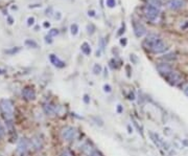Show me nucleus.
<instances>
[{"label": "nucleus", "instance_id": "nucleus-1", "mask_svg": "<svg viewBox=\"0 0 188 156\" xmlns=\"http://www.w3.org/2000/svg\"><path fill=\"white\" fill-rule=\"evenodd\" d=\"M0 109H1L2 115L4 117V120L9 127H12L13 119H14V106L11 100L3 98L0 102Z\"/></svg>", "mask_w": 188, "mask_h": 156}, {"label": "nucleus", "instance_id": "nucleus-2", "mask_svg": "<svg viewBox=\"0 0 188 156\" xmlns=\"http://www.w3.org/2000/svg\"><path fill=\"white\" fill-rule=\"evenodd\" d=\"M143 12H144L145 17L147 18L148 20L154 21L155 19H156L159 16L160 11H159L158 7H155V6H153V5L147 4V5H145V6H144V9H143Z\"/></svg>", "mask_w": 188, "mask_h": 156}, {"label": "nucleus", "instance_id": "nucleus-3", "mask_svg": "<svg viewBox=\"0 0 188 156\" xmlns=\"http://www.w3.org/2000/svg\"><path fill=\"white\" fill-rule=\"evenodd\" d=\"M75 135H76V129L73 127H70V126H67V127L63 128L62 130V136L65 141H73L75 138Z\"/></svg>", "mask_w": 188, "mask_h": 156}, {"label": "nucleus", "instance_id": "nucleus-4", "mask_svg": "<svg viewBox=\"0 0 188 156\" xmlns=\"http://www.w3.org/2000/svg\"><path fill=\"white\" fill-rule=\"evenodd\" d=\"M159 39H160L159 35L154 34V32H152V34H148L147 36H146L145 39H144V41H143V43H142L143 47L150 50V49L152 48V46H153Z\"/></svg>", "mask_w": 188, "mask_h": 156}, {"label": "nucleus", "instance_id": "nucleus-5", "mask_svg": "<svg viewBox=\"0 0 188 156\" xmlns=\"http://www.w3.org/2000/svg\"><path fill=\"white\" fill-rule=\"evenodd\" d=\"M164 78L166 79V81L169 83L170 85H173V86H176V85H179L180 83L182 82V76L180 73H178L177 72H170L169 73H167L166 76H164Z\"/></svg>", "mask_w": 188, "mask_h": 156}, {"label": "nucleus", "instance_id": "nucleus-6", "mask_svg": "<svg viewBox=\"0 0 188 156\" xmlns=\"http://www.w3.org/2000/svg\"><path fill=\"white\" fill-rule=\"evenodd\" d=\"M29 147V141L27 138H21L18 143L17 151L20 154V156H25Z\"/></svg>", "mask_w": 188, "mask_h": 156}, {"label": "nucleus", "instance_id": "nucleus-7", "mask_svg": "<svg viewBox=\"0 0 188 156\" xmlns=\"http://www.w3.org/2000/svg\"><path fill=\"white\" fill-rule=\"evenodd\" d=\"M166 49H167L166 44H165L161 39H159L153 46H152V48L150 50L154 54H161V53H164Z\"/></svg>", "mask_w": 188, "mask_h": 156}, {"label": "nucleus", "instance_id": "nucleus-8", "mask_svg": "<svg viewBox=\"0 0 188 156\" xmlns=\"http://www.w3.org/2000/svg\"><path fill=\"white\" fill-rule=\"evenodd\" d=\"M22 97L25 98L26 101H34L36 98V91L32 87L26 86L22 90Z\"/></svg>", "mask_w": 188, "mask_h": 156}, {"label": "nucleus", "instance_id": "nucleus-9", "mask_svg": "<svg viewBox=\"0 0 188 156\" xmlns=\"http://www.w3.org/2000/svg\"><path fill=\"white\" fill-rule=\"evenodd\" d=\"M185 0H169L167 2V7L169 10H173V11H177V10H180L185 5Z\"/></svg>", "mask_w": 188, "mask_h": 156}, {"label": "nucleus", "instance_id": "nucleus-10", "mask_svg": "<svg viewBox=\"0 0 188 156\" xmlns=\"http://www.w3.org/2000/svg\"><path fill=\"white\" fill-rule=\"evenodd\" d=\"M157 70L160 72V75L164 76L170 72H173V68H171L170 65L167 64V63H161V64H159L158 66H157Z\"/></svg>", "mask_w": 188, "mask_h": 156}, {"label": "nucleus", "instance_id": "nucleus-11", "mask_svg": "<svg viewBox=\"0 0 188 156\" xmlns=\"http://www.w3.org/2000/svg\"><path fill=\"white\" fill-rule=\"evenodd\" d=\"M134 32H135V36L137 38H140L146 32V29L141 23L134 22Z\"/></svg>", "mask_w": 188, "mask_h": 156}, {"label": "nucleus", "instance_id": "nucleus-12", "mask_svg": "<svg viewBox=\"0 0 188 156\" xmlns=\"http://www.w3.org/2000/svg\"><path fill=\"white\" fill-rule=\"evenodd\" d=\"M49 60H50V62H51L52 64H53L56 67H58V68H63V67H65V62H63L62 60H60V59L56 56V54H49Z\"/></svg>", "mask_w": 188, "mask_h": 156}, {"label": "nucleus", "instance_id": "nucleus-13", "mask_svg": "<svg viewBox=\"0 0 188 156\" xmlns=\"http://www.w3.org/2000/svg\"><path fill=\"white\" fill-rule=\"evenodd\" d=\"M43 110L47 114V115H50V116L53 115V114H56V112H57L56 106H53L50 103L44 104V105H43Z\"/></svg>", "mask_w": 188, "mask_h": 156}, {"label": "nucleus", "instance_id": "nucleus-14", "mask_svg": "<svg viewBox=\"0 0 188 156\" xmlns=\"http://www.w3.org/2000/svg\"><path fill=\"white\" fill-rule=\"evenodd\" d=\"M30 144L34 146L36 150H41L43 148V141L39 137V136H35V137H32V141H30Z\"/></svg>", "mask_w": 188, "mask_h": 156}, {"label": "nucleus", "instance_id": "nucleus-15", "mask_svg": "<svg viewBox=\"0 0 188 156\" xmlns=\"http://www.w3.org/2000/svg\"><path fill=\"white\" fill-rule=\"evenodd\" d=\"M81 49H82L83 53L86 54V56H89V54H91V47H90V45L88 44L87 42L83 43L82 46H81Z\"/></svg>", "mask_w": 188, "mask_h": 156}, {"label": "nucleus", "instance_id": "nucleus-16", "mask_svg": "<svg viewBox=\"0 0 188 156\" xmlns=\"http://www.w3.org/2000/svg\"><path fill=\"white\" fill-rule=\"evenodd\" d=\"M25 45L27 46V47H32V48H37L38 47V44L37 42L32 39H27L25 40Z\"/></svg>", "mask_w": 188, "mask_h": 156}, {"label": "nucleus", "instance_id": "nucleus-17", "mask_svg": "<svg viewBox=\"0 0 188 156\" xmlns=\"http://www.w3.org/2000/svg\"><path fill=\"white\" fill-rule=\"evenodd\" d=\"M163 60H166V61H173V60H176L177 59V56H176V54H173V53H170V54H165L164 57L162 58Z\"/></svg>", "mask_w": 188, "mask_h": 156}, {"label": "nucleus", "instance_id": "nucleus-18", "mask_svg": "<svg viewBox=\"0 0 188 156\" xmlns=\"http://www.w3.org/2000/svg\"><path fill=\"white\" fill-rule=\"evenodd\" d=\"M148 2H150L151 5H153L155 7H158V9L161 7V5H162L161 0H148Z\"/></svg>", "mask_w": 188, "mask_h": 156}, {"label": "nucleus", "instance_id": "nucleus-19", "mask_svg": "<svg viewBox=\"0 0 188 156\" xmlns=\"http://www.w3.org/2000/svg\"><path fill=\"white\" fill-rule=\"evenodd\" d=\"M101 70H103V68L99 64H94L93 66V73L94 75H99V73L101 72Z\"/></svg>", "mask_w": 188, "mask_h": 156}, {"label": "nucleus", "instance_id": "nucleus-20", "mask_svg": "<svg viewBox=\"0 0 188 156\" xmlns=\"http://www.w3.org/2000/svg\"><path fill=\"white\" fill-rule=\"evenodd\" d=\"M70 32H71V34H72L73 36H75L77 32H79V26H77V24H75V23L71 24V26H70Z\"/></svg>", "mask_w": 188, "mask_h": 156}, {"label": "nucleus", "instance_id": "nucleus-21", "mask_svg": "<svg viewBox=\"0 0 188 156\" xmlns=\"http://www.w3.org/2000/svg\"><path fill=\"white\" fill-rule=\"evenodd\" d=\"M19 50H20V48H19V47H16V48H12V49H7V50H5V53L9 54H13L18 53Z\"/></svg>", "mask_w": 188, "mask_h": 156}, {"label": "nucleus", "instance_id": "nucleus-22", "mask_svg": "<svg viewBox=\"0 0 188 156\" xmlns=\"http://www.w3.org/2000/svg\"><path fill=\"white\" fill-rule=\"evenodd\" d=\"M87 31H88V34L92 35L94 31H95V26H94L93 24H89V25L87 26Z\"/></svg>", "mask_w": 188, "mask_h": 156}, {"label": "nucleus", "instance_id": "nucleus-23", "mask_svg": "<svg viewBox=\"0 0 188 156\" xmlns=\"http://www.w3.org/2000/svg\"><path fill=\"white\" fill-rule=\"evenodd\" d=\"M59 34V31H58V29H56V28H52V29H50V31H49V36L50 37H54V36H57V35Z\"/></svg>", "mask_w": 188, "mask_h": 156}, {"label": "nucleus", "instance_id": "nucleus-24", "mask_svg": "<svg viewBox=\"0 0 188 156\" xmlns=\"http://www.w3.org/2000/svg\"><path fill=\"white\" fill-rule=\"evenodd\" d=\"M104 91H105V92H108V93H109V92H111V91H112L111 86H110V85H108V84L104 85Z\"/></svg>", "mask_w": 188, "mask_h": 156}, {"label": "nucleus", "instance_id": "nucleus-25", "mask_svg": "<svg viewBox=\"0 0 188 156\" xmlns=\"http://www.w3.org/2000/svg\"><path fill=\"white\" fill-rule=\"evenodd\" d=\"M115 4V0H107V5L109 7H114Z\"/></svg>", "mask_w": 188, "mask_h": 156}, {"label": "nucleus", "instance_id": "nucleus-26", "mask_svg": "<svg viewBox=\"0 0 188 156\" xmlns=\"http://www.w3.org/2000/svg\"><path fill=\"white\" fill-rule=\"evenodd\" d=\"M4 134H5V130H4V128H3V126L1 125V123H0V138H2L4 136Z\"/></svg>", "mask_w": 188, "mask_h": 156}, {"label": "nucleus", "instance_id": "nucleus-27", "mask_svg": "<svg viewBox=\"0 0 188 156\" xmlns=\"http://www.w3.org/2000/svg\"><path fill=\"white\" fill-rule=\"evenodd\" d=\"M34 23H35V18L34 17H29L28 19H27V25H28V26H32Z\"/></svg>", "mask_w": 188, "mask_h": 156}, {"label": "nucleus", "instance_id": "nucleus-28", "mask_svg": "<svg viewBox=\"0 0 188 156\" xmlns=\"http://www.w3.org/2000/svg\"><path fill=\"white\" fill-rule=\"evenodd\" d=\"M61 156H72V153H71L69 150H65V151L62 152V154H61Z\"/></svg>", "mask_w": 188, "mask_h": 156}, {"label": "nucleus", "instance_id": "nucleus-29", "mask_svg": "<svg viewBox=\"0 0 188 156\" xmlns=\"http://www.w3.org/2000/svg\"><path fill=\"white\" fill-rule=\"evenodd\" d=\"M130 58H131V61L134 62L135 64H136V63L138 62V59H137L136 54H131V57H130Z\"/></svg>", "mask_w": 188, "mask_h": 156}, {"label": "nucleus", "instance_id": "nucleus-30", "mask_svg": "<svg viewBox=\"0 0 188 156\" xmlns=\"http://www.w3.org/2000/svg\"><path fill=\"white\" fill-rule=\"evenodd\" d=\"M84 102H85L86 104H89V103H90V98H89V95H87V94L84 95Z\"/></svg>", "mask_w": 188, "mask_h": 156}, {"label": "nucleus", "instance_id": "nucleus-31", "mask_svg": "<svg viewBox=\"0 0 188 156\" xmlns=\"http://www.w3.org/2000/svg\"><path fill=\"white\" fill-rule=\"evenodd\" d=\"M45 42H46V43H51V42H52L51 37L49 36V35H48V36H46V37H45Z\"/></svg>", "mask_w": 188, "mask_h": 156}, {"label": "nucleus", "instance_id": "nucleus-32", "mask_svg": "<svg viewBox=\"0 0 188 156\" xmlns=\"http://www.w3.org/2000/svg\"><path fill=\"white\" fill-rule=\"evenodd\" d=\"M89 156H101V155L99 154V153H98L97 151H93V152L91 153V154L89 155Z\"/></svg>", "mask_w": 188, "mask_h": 156}, {"label": "nucleus", "instance_id": "nucleus-33", "mask_svg": "<svg viewBox=\"0 0 188 156\" xmlns=\"http://www.w3.org/2000/svg\"><path fill=\"white\" fill-rule=\"evenodd\" d=\"M120 44L121 45H126V38H122V39H121L120 40Z\"/></svg>", "mask_w": 188, "mask_h": 156}, {"label": "nucleus", "instance_id": "nucleus-34", "mask_svg": "<svg viewBox=\"0 0 188 156\" xmlns=\"http://www.w3.org/2000/svg\"><path fill=\"white\" fill-rule=\"evenodd\" d=\"M117 112L118 113H121V112H122V107H121V105L117 106Z\"/></svg>", "mask_w": 188, "mask_h": 156}, {"label": "nucleus", "instance_id": "nucleus-35", "mask_svg": "<svg viewBox=\"0 0 188 156\" xmlns=\"http://www.w3.org/2000/svg\"><path fill=\"white\" fill-rule=\"evenodd\" d=\"M89 16L94 17V16H95V12H94V11H89Z\"/></svg>", "mask_w": 188, "mask_h": 156}, {"label": "nucleus", "instance_id": "nucleus-36", "mask_svg": "<svg viewBox=\"0 0 188 156\" xmlns=\"http://www.w3.org/2000/svg\"><path fill=\"white\" fill-rule=\"evenodd\" d=\"M184 93H185V94H186V95H187V97H188V86L186 87V88H185V89H184Z\"/></svg>", "mask_w": 188, "mask_h": 156}, {"label": "nucleus", "instance_id": "nucleus-37", "mask_svg": "<svg viewBox=\"0 0 188 156\" xmlns=\"http://www.w3.org/2000/svg\"><path fill=\"white\" fill-rule=\"evenodd\" d=\"M43 25H44V27H49V26H50V24H49L48 22H44Z\"/></svg>", "mask_w": 188, "mask_h": 156}, {"label": "nucleus", "instance_id": "nucleus-38", "mask_svg": "<svg viewBox=\"0 0 188 156\" xmlns=\"http://www.w3.org/2000/svg\"><path fill=\"white\" fill-rule=\"evenodd\" d=\"M9 21H10V22H9L10 24H12V23H13V20H12V18H9Z\"/></svg>", "mask_w": 188, "mask_h": 156}, {"label": "nucleus", "instance_id": "nucleus-39", "mask_svg": "<svg viewBox=\"0 0 188 156\" xmlns=\"http://www.w3.org/2000/svg\"><path fill=\"white\" fill-rule=\"evenodd\" d=\"M3 72H5L4 70H2V69H0V75H1V73H3Z\"/></svg>", "mask_w": 188, "mask_h": 156}]
</instances>
